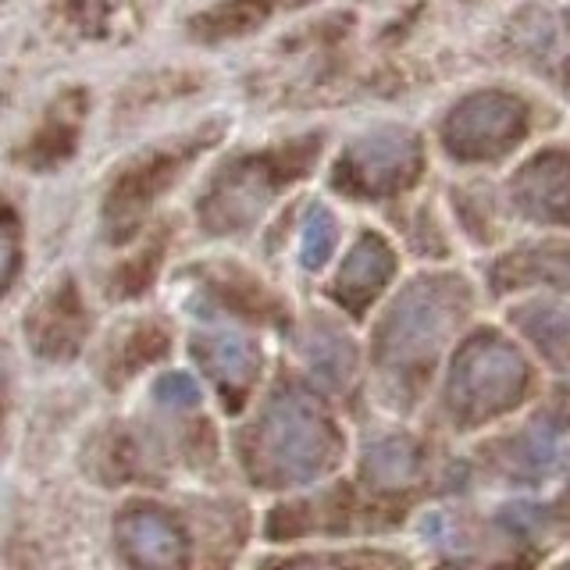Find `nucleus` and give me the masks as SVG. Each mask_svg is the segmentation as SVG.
Wrapping results in <instances>:
<instances>
[{
    "label": "nucleus",
    "mask_w": 570,
    "mask_h": 570,
    "mask_svg": "<svg viewBox=\"0 0 570 570\" xmlns=\"http://www.w3.org/2000/svg\"><path fill=\"white\" fill-rule=\"evenodd\" d=\"M321 157V136H299L267 147L261 154L232 157L228 165L214 175L210 189L200 200V222L207 232H243L254 225L275 196L303 178L314 160Z\"/></svg>",
    "instance_id": "nucleus-1"
},
{
    "label": "nucleus",
    "mask_w": 570,
    "mask_h": 570,
    "mask_svg": "<svg viewBox=\"0 0 570 570\" xmlns=\"http://www.w3.org/2000/svg\"><path fill=\"white\" fill-rule=\"evenodd\" d=\"M338 439L328 424L325 410L303 389H282L278 396L267 403L254 460L257 474L272 485H293V481H311L335 460Z\"/></svg>",
    "instance_id": "nucleus-2"
},
{
    "label": "nucleus",
    "mask_w": 570,
    "mask_h": 570,
    "mask_svg": "<svg viewBox=\"0 0 570 570\" xmlns=\"http://www.w3.org/2000/svg\"><path fill=\"white\" fill-rule=\"evenodd\" d=\"M468 307V289L450 275H424L396 296L379 328V361L396 371H414L435 361L453 325Z\"/></svg>",
    "instance_id": "nucleus-3"
},
{
    "label": "nucleus",
    "mask_w": 570,
    "mask_h": 570,
    "mask_svg": "<svg viewBox=\"0 0 570 570\" xmlns=\"http://www.w3.org/2000/svg\"><path fill=\"white\" fill-rule=\"evenodd\" d=\"M218 136H222V125H207V129H200L196 136L154 147L147 154H139L132 165H125V171H118V178L104 196L107 236L115 243L129 239L142 225V218L150 214V207L157 204V196H165L178 183V175H183Z\"/></svg>",
    "instance_id": "nucleus-4"
},
{
    "label": "nucleus",
    "mask_w": 570,
    "mask_h": 570,
    "mask_svg": "<svg viewBox=\"0 0 570 570\" xmlns=\"http://www.w3.org/2000/svg\"><path fill=\"white\" fill-rule=\"evenodd\" d=\"M424 171V147L421 136L400 129V125H385L361 139H353L335 160L332 183L338 193L361 196V200H382V196H396L417 183Z\"/></svg>",
    "instance_id": "nucleus-5"
},
{
    "label": "nucleus",
    "mask_w": 570,
    "mask_h": 570,
    "mask_svg": "<svg viewBox=\"0 0 570 570\" xmlns=\"http://www.w3.org/2000/svg\"><path fill=\"white\" fill-rule=\"evenodd\" d=\"M528 364L503 335L481 332L463 343L450 371V403L463 417H489L524 392Z\"/></svg>",
    "instance_id": "nucleus-6"
},
{
    "label": "nucleus",
    "mask_w": 570,
    "mask_h": 570,
    "mask_svg": "<svg viewBox=\"0 0 570 570\" xmlns=\"http://www.w3.org/2000/svg\"><path fill=\"white\" fill-rule=\"evenodd\" d=\"M531 125V111L521 97L503 89H481L463 97L442 121V147L450 157L481 165L499 160L513 147H521Z\"/></svg>",
    "instance_id": "nucleus-7"
},
{
    "label": "nucleus",
    "mask_w": 570,
    "mask_h": 570,
    "mask_svg": "<svg viewBox=\"0 0 570 570\" xmlns=\"http://www.w3.org/2000/svg\"><path fill=\"white\" fill-rule=\"evenodd\" d=\"M510 200L528 222L570 225V150L549 147L528 157L510 183Z\"/></svg>",
    "instance_id": "nucleus-8"
},
{
    "label": "nucleus",
    "mask_w": 570,
    "mask_h": 570,
    "mask_svg": "<svg viewBox=\"0 0 570 570\" xmlns=\"http://www.w3.org/2000/svg\"><path fill=\"white\" fill-rule=\"evenodd\" d=\"M510 47L531 71L570 89V14L531 8L510 26Z\"/></svg>",
    "instance_id": "nucleus-9"
},
{
    "label": "nucleus",
    "mask_w": 570,
    "mask_h": 570,
    "mask_svg": "<svg viewBox=\"0 0 570 570\" xmlns=\"http://www.w3.org/2000/svg\"><path fill=\"white\" fill-rule=\"evenodd\" d=\"M86 111H89L86 89H65V94L47 107L43 121L36 125V132L26 139V147L14 154V160L32 171L61 168L65 160H71L79 150Z\"/></svg>",
    "instance_id": "nucleus-10"
},
{
    "label": "nucleus",
    "mask_w": 570,
    "mask_h": 570,
    "mask_svg": "<svg viewBox=\"0 0 570 570\" xmlns=\"http://www.w3.org/2000/svg\"><path fill=\"white\" fill-rule=\"evenodd\" d=\"M118 542L139 570H186V539L165 513L136 507L121 513Z\"/></svg>",
    "instance_id": "nucleus-11"
},
{
    "label": "nucleus",
    "mask_w": 570,
    "mask_h": 570,
    "mask_svg": "<svg viewBox=\"0 0 570 570\" xmlns=\"http://www.w3.org/2000/svg\"><path fill=\"white\" fill-rule=\"evenodd\" d=\"M392 272H396V254H392V246L382 236H374V232H364V236L356 239V246L346 254L343 267H338L332 293L346 311L361 314L389 285Z\"/></svg>",
    "instance_id": "nucleus-12"
},
{
    "label": "nucleus",
    "mask_w": 570,
    "mask_h": 570,
    "mask_svg": "<svg viewBox=\"0 0 570 570\" xmlns=\"http://www.w3.org/2000/svg\"><path fill=\"white\" fill-rule=\"evenodd\" d=\"M193 353L200 367L210 374L218 389L228 396V403H239L243 392L254 385L261 371V353L254 343L232 332H204L193 338Z\"/></svg>",
    "instance_id": "nucleus-13"
},
{
    "label": "nucleus",
    "mask_w": 570,
    "mask_h": 570,
    "mask_svg": "<svg viewBox=\"0 0 570 570\" xmlns=\"http://www.w3.org/2000/svg\"><path fill=\"white\" fill-rule=\"evenodd\" d=\"M86 335V311L79 289L61 282L58 289L40 299V307L29 317V338L43 356H68L76 353Z\"/></svg>",
    "instance_id": "nucleus-14"
},
{
    "label": "nucleus",
    "mask_w": 570,
    "mask_h": 570,
    "mask_svg": "<svg viewBox=\"0 0 570 570\" xmlns=\"http://www.w3.org/2000/svg\"><path fill=\"white\" fill-rule=\"evenodd\" d=\"M495 289H521V285H570V243H542L517 249L495 264Z\"/></svg>",
    "instance_id": "nucleus-15"
},
{
    "label": "nucleus",
    "mask_w": 570,
    "mask_h": 570,
    "mask_svg": "<svg viewBox=\"0 0 570 570\" xmlns=\"http://www.w3.org/2000/svg\"><path fill=\"white\" fill-rule=\"evenodd\" d=\"M278 0H222L207 11H200L189 22V36L196 43H228L257 32L267 18L275 14Z\"/></svg>",
    "instance_id": "nucleus-16"
},
{
    "label": "nucleus",
    "mask_w": 570,
    "mask_h": 570,
    "mask_svg": "<svg viewBox=\"0 0 570 570\" xmlns=\"http://www.w3.org/2000/svg\"><path fill=\"white\" fill-rule=\"evenodd\" d=\"M421 471V453L410 439H382L364 453V474L379 489L410 485Z\"/></svg>",
    "instance_id": "nucleus-17"
},
{
    "label": "nucleus",
    "mask_w": 570,
    "mask_h": 570,
    "mask_svg": "<svg viewBox=\"0 0 570 570\" xmlns=\"http://www.w3.org/2000/svg\"><path fill=\"white\" fill-rule=\"evenodd\" d=\"M513 321L549 361H560L570 353V311L560 303H528L513 314Z\"/></svg>",
    "instance_id": "nucleus-18"
},
{
    "label": "nucleus",
    "mask_w": 570,
    "mask_h": 570,
    "mask_svg": "<svg viewBox=\"0 0 570 570\" xmlns=\"http://www.w3.org/2000/svg\"><path fill=\"white\" fill-rule=\"evenodd\" d=\"M307 353H311V364H314V371L321 374V379H328L332 385H346L350 382L356 353H353L350 338L343 332L321 325L307 338Z\"/></svg>",
    "instance_id": "nucleus-19"
},
{
    "label": "nucleus",
    "mask_w": 570,
    "mask_h": 570,
    "mask_svg": "<svg viewBox=\"0 0 570 570\" xmlns=\"http://www.w3.org/2000/svg\"><path fill=\"white\" fill-rule=\"evenodd\" d=\"M335 236H338V225L332 218V210L314 204L311 214H307V222H303V239H299L303 267H311V272L325 267V261L332 257V249H335Z\"/></svg>",
    "instance_id": "nucleus-20"
},
{
    "label": "nucleus",
    "mask_w": 570,
    "mask_h": 570,
    "mask_svg": "<svg viewBox=\"0 0 570 570\" xmlns=\"http://www.w3.org/2000/svg\"><path fill=\"white\" fill-rule=\"evenodd\" d=\"M71 22H76L89 40H104L115 22L132 8V0H68Z\"/></svg>",
    "instance_id": "nucleus-21"
},
{
    "label": "nucleus",
    "mask_w": 570,
    "mask_h": 570,
    "mask_svg": "<svg viewBox=\"0 0 570 570\" xmlns=\"http://www.w3.org/2000/svg\"><path fill=\"white\" fill-rule=\"evenodd\" d=\"M18 261H22V222L11 207L0 204V296L11 285Z\"/></svg>",
    "instance_id": "nucleus-22"
},
{
    "label": "nucleus",
    "mask_w": 570,
    "mask_h": 570,
    "mask_svg": "<svg viewBox=\"0 0 570 570\" xmlns=\"http://www.w3.org/2000/svg\"><path fill=\"white\" fill-rule=\"evenodd\" d=\"M157 400L165 406H196L200 389H196L189 374H165V379L157 382Z\"/></svg>",
    "instance_id": "nucleus-23"
},
{
    "label": "nucleus",
    "mask_w": 570,
    "mask_h": 570,
    "mask_svg": "<svg viewBox=\"0 0 570 570\" xmlns=\"http://www.w3.org/2000/svg\"><path fill=\"white\" fill-rule=\"evenodd\" d=\"M282 570H346V567H338V563H325V560H303V563H289V567H282Z\"/></svg>",
    "instance_id": "nucleus-24"
},
{
    "label": "nucleus",
    "mask_w": 570,
    "mask_h": 570,
    "mask_svg": "<svg viewBox=\"0 0 570 570\" xmlns=\"http://www.w3.org/2000/svg\"><path fill=\"white\" fill-rule=\"evenodd\" d=\"M560 570H570V563H567V567H560Z\"/></svg>",
    "instance_id": "nucleus-25"
}]
</instances>
